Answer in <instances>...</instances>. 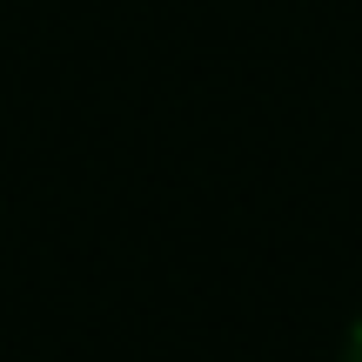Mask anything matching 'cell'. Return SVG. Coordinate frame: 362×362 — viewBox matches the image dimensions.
Masks as SVG:
<instances>
[{
    "label": "cell",
    "instance_id": "6da1fadb",
    "mask_svg": "<svg viewBox=\"0 0 362 362\" xmlns=\"http://www.w3.org/2000/svg\"><path fill=\"white\" fill-rule=\"evenodd\" d=\"M349 362H362V322H356V336H349Z\"/></svg>",
    "mask_w": 362,
    "mask_h": 362
}]
</instances>
